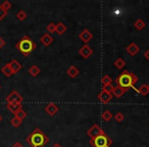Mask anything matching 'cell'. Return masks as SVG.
<instances>
[{"mask_svg":"<svg viewBox=\"0 0 149 147\" xmlns=\"http://www.w3.org/2000/svg\"><path fill=\"white\" fill-rule=\"evenodd\" d=\"M116 82L118 86L128 90L129 88H133L138 92V90L135 88V84L138 82V77L135 75L134 72H131L129 70H124L122 75H120L116 79Z\"/></svg>","mask_w":149,"mask_h":147,"instance_id":"1","label":"cell"},{"mask_svg":"<svg viewBox=\"0 0 149 147\" xmlns=\"http://www.w3.org/2000/svg\"><path fill=\"white\" fill-rule=\"evenodd\" d=\"M26 141L31 147H44L48 143L49 139L39 128H36L26 138Z\"/></svg>","mask_w":149,"mask_h":147,"instance_id":"2","label":"cell"},{"mask_svg":"<svg viewBox=\"0 0 149 147\" xmlns=\"http://www.w3.org/2000/svg\"><path fill=\"white\" fill-rule=\"evenodd\" d=\"M36 46V43L28 36H24L17 44H15V48L23 54L24 56H29L30 53L33 51Z\"/></svg>","mask_w":149,"mask_h":147,"instance_id":"3","label":"cell"},{"mask_svg":"<svg viewBox=\"0 0 149 147\" xmlns=\"http://www.w3.org/2000/svg\"><path fill=\"white\" fill-rule=\"evenodd\" d=\"M90 144L93 147H110L112 140L107 135H100L94 139H90Z\"/></svg>","mask_w":149,"mask_h":147,"instance_id":"4","label":"cell"},{"mask_svg":"<svg viewBox=\"0 0 149 147\" xmlns=\"http://www.w3.org/2000/svg\"><path fill=\"white\" fill-rule=\"evenodd\" d=\"M87 135L91 139H94V138H96V137L100 136V135H106V134H105L104 131H102V129L100 128L97 124H95L87 131Z\"/></svg>","mask_w":149,"mask_h":147,"instance_id":"5","label":"cell"},{"mask_svg":"<svg viewBox=\"0 0 149 147\" xmlns=\"http://www.w3.org/2000/svg\"><path fill=\"white\" fill-rule=\"evenodd\" d=\"M23 101H24V98L22 97L21 94L17 93V91H13L6 97V102H7V103H19V104H22V102H23Z\"/></svg>","mask_w":149,"mask_h":147,"instance_id":"6","label":"cell"},{"mask_svg":"<svg viewBox=\"0 0 149 147\" xmlns=\"http://www.w3.org/2000/svg\"><path fill=\"white\" fill-rule=\"evenodd\" d=\"M79 54L82 56L83 58H85V59H87V58H89L90 56L93 54V49H92L91 47H90L88 44H85V45L83 46V47H81L79 49Z\"/></svg>","mask_w":149,"mask_h":147,"instance_id":"7","label":"cell"},{"mask_svg":"<svg viewBox=\"0 0 149 147\" xmlns=\"http://www.w3.org/2000/svg\"><path fill=\"white\" fill-rule=\"evenodd\" d=\"M79 38L81 41L84 42V43L88 44L92 40V38H93V34H92L88 29H85L79 34Z\"/></svg>","mask_w":149,"mask_h":147,"instance_id":"8","label":"cell"},{"mask_svg":"<svg viewBox=\"0 0 149 147\" xmlns=\"http://www.w3.org/2000/svg\"><path fill=\"white\" fill-rule=\"evenodd\" d=\"M112 96H113V95H112L111 93H108V92L101 90V92L98 94V99H99L100 101L102 102V103L106 104V103H108V102H109L110 100L112 99Z\"/></svg>","mask_w":149,"mask_h":147,"instance_id":"9","label":"cell"},{"mask_svg":"<svg viewBox=\"0 0 149 147\" xmlns=\"http://www.w3.org/2000/svg\"><path fill=\"white\" fill-rule=\"evenodd\" d=\"M45 111H46V114H48L50 116H53L54 114L58 111L57 104L54 103V102H50V103H48L47 105L45 106Z\"/></svg>","mask_w":149,"mask_h":147,"instance_id":"10","label":"cell"},{"mask_svg":"<svg viewBox=\"0 0 149 147\" xmlns=\"http://www.w3.org/2000/svg\"><path fill=\"white\" fill-rule=\"evenodd\" d=\"M126 50H127V52H128L130 55H132V56H135L137 53L139 52V50H140V48L138 47V45H137L136 43H131V44H129L128 46H127V48H126Z\"/></svg>","mask_w":149,"mask_h":147,"instance_id":"11","label":"cell"},{"mask_svg":"<svg viewBox=\"0 0 149 147\" xmlns=\"http://www.w3.org/2000/svg\"><path fill=\"white\" fill-rule=\"evenodd\" d=\"M40 41H41V43L43 44L44 46H49L52 44V42H53V38L51 37V35L48 33H45L43 36L41 37V39H40Z\"/></svg>","mask_w":149,"mask_h":147,"instance_id":"12","label":"cell"},{"mask_svg":"<svg viewBox=\"0 0 149 147\" xmlns=\"http://www.w3.org/2000/svg\"><path fill=\"white\" fill-rule=\"evenodd\" d=\"M23 108V105L22 104H19V103H7V109L9 111H11L13 114H15L19 109Z\"/></svg>","mask_w":149,"mask_h":147,"instance_id":"13","label":"cell"},{"mask_svg":"<svg viewBox=\"0 0 149 147\" xmlns=\"http://www.w3.org/2000/svg\"><path fill=\"white\" fill-rule=\"evenodd\" d=\"M10 68L13 72V75H15V74H17L22 70V64L17 59H13L10 62Z\"/></svg>","mask_w":149,"mask_h":147,"instance_id":"14","label":"cell"},{"mask_svg":"<svg viewBox=\"0 0 149 147\" xmlns=\"http://www.w3.org/2000/svg\"><path fill=\"white\" fill-rule=\"evenodd\" d=\"M127 91H128L127 89H124V88L120 87V86H116L113 92H112V95L116 96V98H120V97H122Z\"/></svg>","mask_w":149,"mask_h":147,"instance_id":"15","label":"cell"},{"mask_svg":"<svg viewBox=\"0 0 149 147\" xmlns=\"http://www.w3.org/2000/svg\"><path fill=\"white\" fill-rule=\"evenodd\" d=\"M66 72H68V75L70 76V78H76L80 74V70H79V68H76L74 65H70V68H68Z\"/></svg>","mask_w":149,"mask_h":147,"instance_id":"16","label":"cell"},{"mask_svg":"<svg viewBox=\"0 0 149 147\" xmlns=\"http://www.w3.org/2000/svg\"><path fill=\"white\" fill-rule=\"evenodd\" d=\"M1 72H2V74L5 77H8V78L13 75V72L10 68V63H6L5 65H3V68H1Z\"/></svg>","mask_w":149,"mask_h":147,"instance_id":"17","label":"cell"},{"mask_svg":"<svg viewBox=\"0 0 149 147\" xmlns=\"http://www.w3.org/2000/svg\"><path fill=\"white\" fill-rule=\"evenodd\" d=\"M55 32L58 34V35H63V34L66 32V26L64 25L63 23H58L57 25H56Z\"/></svg>","mask_w":149,"mask_h":147,"instance_id":"18","label":"cell"},{"mask_svg":"<svg viewBox=\"0 0 149 147\" xmlns=\"http://www.w3.org/2000/svg\"><path fill=\"white\" fill-rule=\"evenodd\" d=\"M134 27L136 28V29L138 30V31H142V30L144 29L145 27H146V24H145V22L143 21V20L138 19L134 23Z\"/></svg>","mask_w":149,"mask_h":147,"instance_id":"19","label":"cell"},{"mask_svg":"<svg viewBox=\"0 0 149 147\" xmlns=\"http://www.w3.org/2000/svg\"><path fill=\"white\" fill-rule=\"evenodd\" d=\"M138 93H140L141 95H143V96H146L147 94L149 93V86L146 85V84L141 85L140 88L138 89Z\"/></svg>","mask_w":149,"mask_h":147,"instance_id":"20","label":"cell"},{"mask_svg":"<svg viewBox=\"0 0 149 147\" xmlns=\"http://www.w3.org/2000/svg\"><path fill=\"white\" fill-rule=\"evenodd\" d=\"M29 74L32 77H37L40 74V68H38L37 65H32L31 68H29Z\"/></svg>","mask_w":149,"mask_h":147,"instance_id":"21","label":"cell"},{"mask_svg":"<svg viewBox=\"0 0 149 147\" xmlns=\"http://www.w3.org/2000/svg\"><path fill=\"white\" fill-rule=\"evenodd\" d=\"M111 82H112L111 77H110V76H108V75L103 76V77H102V79H101V84H102V86L110 85V84H111Z\"/></svg>","mask_w":149,"mask_h":147,"instance_id":"22","label":"cell"},{"mask_svg":"<svg viewBox=\"0 0 149 147\" xmlns=\"http://www.w3.org/2000/svg\"><path fill=\"white\" fill-rule=\"evenodd\" d=\"M114 65H116V68H118V70H122V68H124V66L126 65V61H125L123 58H118V59L114 61Z\"/></svg>","mask_w":149,"mask_h":147,"instance_id":"23","label":"cell"},{"mask_svg":"<svg viewBox=\"0 0 149 147\" xmlns=\"http://www.w3.org/2000/svg\"><path fill=\"white\" fill-rule=\"evenodd\" d=\"M101 116H102V118L105 121V122H109L113 116H112V114L109 111V110H105V111H104L103 114H101Z\"/></svg>","mask_w":149,"mask_h":147,"instance_id":"24","label":"cell"},{"mask_svg":"<svg viewBox=\"0 0 149 147\" xmlns=\"http://www.w3.org/2000/svg\"><path fill=\"white\" fill-rule=\"evenodd\" d=\"M10 123H11V125H13L15 128H17V127H19L22 125V123H23V121L22 120H19V118H17V116H13V118H11V121H10Z\"/></svg>","mask_w":149,"mask_h":147,"instance_id":"25","label":"cell"},{"mask_svg":"<svg viewBox=\"0 0 149 147\" xmlns=\"http://www.w3.org/2000/svg\"><path fill=\"white\" fill-rule=\"evenodd\" d=\"M15 116H17V118H19V120L23 121L24 118H26V116H27V112H26L25 110H24L23 108H22V109H19V111H17V114H15Z\"/></svg>","mask_w":149,"mask_h":147,"instance_id":"26","label":"cell"},{"mask_svg":"<svg viewBox=\"0 0 149 147\" xmlns=\"http://www.w3.org/2000/svg\"><path fill=\"white\" fill-rule=\"evenodd\" d=\"M17 19L19 20V21H25V20L27 19V13L24 10H19V13H17Z\"/></svg>","mask_w":149,"mask_h":147,"instance_id":"27","label":"cell"},{"mask_svg":"<svg viewBox=\"0 0 149 147\" xmlns=\"http://www.w3.org/2000/svg\"><path fill=\"white\" fill-rule=\"evenodd\" d=\"M46 29H47L48 33H55L56 31V25L53 23H50L47 25V27H46Z\"/></svg>","mask_w":149,"mask_h":147,"instance_id":"28","label":"cell"},{"mask_svg":"<svg viewBox=\"0 0 149 147\" xmlns=\"http://www.w3.org/2000/svg\"><path fill=\"white\" fill-rule=\"evenodd\" d=\"M101 90H103V91H106V92H108V93L112 94V92H113V90H114V86H112V84L107 85V86H102Z\"/></svg>","mask_w":149,"mask_h":147,"instance_id":"29","label":"cell"},{"mask_svg":"<svg viewBox=\"0 0 149 147\" xmlns=\"http://www.w3.org/2000/svg\"><path fill=\"white\" fill-rule=\"evenodd\" d=\"M114 120L118 123H122V122H124V120H125V116L122 112H118V114L114 116Z\"/></svg>","mask_w":149,"mask_h":147,"instance_id":"30","label":"cell"},{"mask_svg":"<svg viewBox=\"0 0 149 147\" xmlns=\"http://www.w3.org/2000/svg\"><path fill=\"white\" fill-rule=\"evenodd\" d=\"M1 6H2V8L4 9L5 11H8L9 9L11 8V3L6 0V1H4V2H3L2 4H1Z\"/></svg>","mask_w":149,"mask_h":147,"instance_id":"31","label":"cell"},{"mask_svg":"<svg viewBox=\"0 0 149 147\" xmlns=\"http://www.w3.org/2000/svg\"><path fill=\"white\" fill-rule=\"evenodd\" d=\"M6 15H7V11H5L4 9L2 8L1 4H0V22L2 21V20L4 19L5 17H6Z\"/></svg>","mask_w":149,"mask_h":147,"instance_id":"32","label":"cell"},{"mask_svg":"<svg viewBox=\"0 0 149 147\" xmlns=\"http://www.w3.org/2000/svg\"><path fill=\"white\" fill-rule=\"evenodd\" d=\"M4 45H5V41L2 39V38L0 37V49H1V48L4 47Z\"/></svg>","mask_w":149,"mask_h":147,"instance_id":"33","label":"cell"},{"mask_svg":"<svg viewBox=\"0 0 149 147\" xmlns=\"http://www.w3.org/2000/svg\"><path fill=\"white\" fill-rule=\"evenodd\" d=\"M144 57L146 58L147 60H149V49H147L146 51L144 52Z\"/></svg>","mask_w":149,"mask_h":147,"instance_id":"34","label":"cell"},{"mask_svg":"<svg viewBox=\"0 0 149 147\" xmlns=\"http://www.w3.org/2000/svg\"><path fill=\"white\" fill-rule=\"evenodd\" d=\"M13 147H23V144L21 142H15Z\"/></svg>","mask_w":149,"mask_h":147,"instance_id":"35","label":"cell"},{"mask_svg":"<svg viewBox=\"0 0 149 147\" xmlns=\"http://www.w3.org/2000/svg\"><path fill=\"white\" fill-rule=\"evenodd\" d=\"M52 147H62V146H61V145H60V144H58V143H56V144H54Z\"/></svg>","mask_w":149,"mask_h":147,"instance_id":"36","label":"cell"},{"mask_svg":"<svg viewBox=\"0 0 149 147\" xmlns=\"http://www.w3.org/2000/svg\"><path fill=\"white\" fill-rule=\"evenodd\" d=\"M2 121V116H1V114H0V122Z\"/></svg>","mask_w":149,"mask_h":147,"instance_id":"37","label":"cell"},{"mask_svg":"<svg viewBox=\"0 0 149 147\" xmlns=\"http://www.w3.org/2000/svg\"><path fill=\"white\" fill-rule=\"evenodd\" d=\"M0 90H1V86H0Z\"/></svg>","mask_w":149,"mask_h":147,"instance_id":"38","label":"cell"},{"mask_svg":"<svg viewBox=\"0 0 149 147\" xmlns=\"http://www.w3.org/2000/svg\"><path fill=\"white\" fill-rule=\"evenodd\" d=\"M148 86H149V85H148Z\"/></svg>","mask_w":149,"mask_h":147,"instance_id":"39","label":"cell"}]
</instances>
